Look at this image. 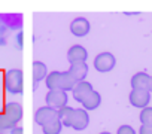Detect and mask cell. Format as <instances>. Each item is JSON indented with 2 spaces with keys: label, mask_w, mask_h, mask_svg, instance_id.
I'll return each instance as SVG.
<instances>
[{
  "label": "cell",
  "mask_w": 152,
  "mask_h": 134,
  "mask_svg": "<svg viewBox=\"0 0 152 134\" xmlns=\"http://www.w3.org/2000/svg\"><path fill=\"white\" fill-rule=\"evenodd\" d=\"M3 87L8 94H21L24 87V78L23 72L20 69H9L5 72L3 76Z\"/></svg>",
  "instance_id": "obj_1"
},
{
  "label": "cell",
  "mask_w": 152,
  "mask_h": 134,
  "mask_svg": "<svg viewBox=\"0 0 152 134\" xmlns=\"http://www.w3.org/2000/svg\"><path fill=\"white\" fill-rule=\"evenodd\" d=\"M88 124H90V115L85 109H73V113L69 119L67 127L76 131H82L88 127Z\"/></svg>",
  "instance_id": "obj_2"
},
{
  "label": "cell",
  "mask_w": 152,
  "mask_h": 134,
  "mask_svg": "<svg viewBox=\"0 0 152 134\" xmlns=\"http://www.w3.org/2000/svg\"><path fill=\"white\" fill-rule=\"evenodd\" d=\"M115 64H116V58L110 52H100L94 58V69L100 73H107L113 70Z\"/></svg>",
  "instance_id": "obj_3"
},
{
  "label": "cell",
  "mask_w": 152,
  "mask_h": 134,
  "mask_svg": "<svg viewBox=\"0 0 152 134\" xmlns=\"http://www.w3.org/2000/svg\"><path fill=\"white\" fill-rule=\"evenodd\" d=\"M67 92L61 91V90H54V91H48V94L45 95V101L48 107H52L55 110H60L61 107L67 106Z\"/></svg>",
  "instance_id": "obj_4"
},
{
  "label": "cell",
  "mask_w": 152,
  "mask_h": 134,
  "mask_svg": "<svg viewBox=\"0 0 152 134\" xmlns=\"http://www.w3.org/2000/svg\"><path fill=\"white\" fill-rule=\"evenodd\" d=\"M128 100L131 103V106L137 107V109H145L149 106L151 101V92L148 90H131Z\"/></svg>",
  "instance_id": "obj_5"
},
{
  "label": "cell",
  "mask_w": 152,
  "mask_h": 134,
  "mask_svg": "<svg viewBox=\"0 0 152 134\" xmlns=\"http://www.w3.org/2000/svg\"><path fill=\"white\" fill-rule=\"evenodd\" d=\"M58 118V110L52 109V107H48V106H43V107H39L34 113V122L40 127H43L45 124L54 121Z\"/></svg>",
  "instance_id": "obj_6"
},
{
  "label": "cell",
  "mask_w": 152,
  "mask_h": 134,
  "mask_svg": "<svg viewBox=\"0 0 152 134\" xmlns=\"http://www.w3.org/2000/svg\"><path fill=\"white\" fill-rule=\"evenodd\" d=\"M91 30V24L87 18L84 17H78V18H75L72 23H70V31L73 36L76 37H84L90 33Z\"/></svg>",
  "instance_id": "obj_7"
},
{
  "label": "cell",
  "mask_w": 152,
  "mask_h": 134,
  "mask_svg": "<svg viewBox=\"0 0 152 134\" xmlns=\"http://www.w3.org/2000/svg\"><path fill=\"white\" fill-rule=\"evenodd\" d=\"M87 58H88V51L82 45H72L67 51V61L70 64L87 63Z\"/></svg>",
  "instance_id": "obj_8"
},
{
  "label": "cell",
  "mask_w": 152,
  "mask_h": 134,
  "mask_svg": "<svg viewBox=\"0 0 152 134\" xmlns=\"http://www.w3.org/2000/svg\"><path fill=\"white\" fill-rule=\"evenodd\" d=\"M93 90H94V88H93V85H91L88 81H81V82L76 84L75 88L72 90V95H73V98H75L76 101L81 103Z\"/></svg>",
  "instance_id": "obj_9"
},
{
  "label": "cell",
  "mask_w": 152,
  "mask_h": 134,
  "mask_svg": "<svg viewBox=\"0 0 152 134\" xmlns=\"http://www.w3.org/2000/svg\"><path fill=\"white\" fill-rule=\"evenodd\" d=\"M3 113H5L9 119H12L14 122H17V124L23 119V107H21V104L17 103V101H9V103H6L5 107H3Z\"/></svg>",
  "instance_id": "obj_10"
},
{
  "label": "cell",
  "mask_w": 152,
  "mask_h": 134,
  "mask_svg": "<svg viewBox=\"0 0 152 134\" xmlns=\"http://www.w3.org/2000/svg\"><path fill=\"white\" fill-rule=\"evenodd\" d=\"M100 103H102V95H100V92L96 91V90H93V91L81 101L82 109H85L87 112H88V110H96V109L100 106Z\"/></svg>",
  "instance_id": "obj_11"
},
{
  "label": "cell",
  "mask_w": 152,
  "mask_h": 134,
  "mask_svg": "<svg viewBox=\"0 0 152 134\" xmlns=\"http://www.w3.org/2000/svg\"><path fill=\"white\" fill-rule=\"evenodd\" d=\"M69 72L72 73V76L75 78L76 82L85 81L87 75H88V64L87 63H76V64H70Z\"/></svg>",
  "instance_id": "obj_12"
},
{
  "label": "cell",
  "mask_w": 152,
  "mask_h": 134,
  "mask_svg": "<svg viewBox=\"0 0 152 134\" xmlns=\"http://www.w3.org/2000/svg\"><path fill=\"white\" fill-rule=\"evenodd\" d=\"M151 76L145 72H139L131 78V88L133 90H148L149 88Z\"/></svg>",
  "instance_id": "obj_13"
},
{
  "label": "cell",
  "mask_w": 152,
  "mask_h": 134,
  "mask_svg": "<svg viewBox=\"0 0 152 134\" xmlns=\"http://www.w3.org/2000/svg\"><path fill=\"white\" fill-rule=\"evenodd\" d=\"M48 76V69L42 61H34L33 63V82H34V88L37 87V84L43 79H46Z\"/></svg>",
  "instance_id": "obj_14"
},
{
  "label": "cell",
  "mask_w": 152,
  "mask_h": 134,
  "mask_svg": "<svg viewBox=\"0 0 152 134\" xmlns=\"http://www.w3.org/2000/svg\"><path fill=\"white\" fill-rule=\"evenodd\" d=\"M78 84L75 81V78L72 76V73L67 70V72H61V78H60V90L67 92V91H72L75 88V85Z\"/></svg>",
  "instance_id": "obj_15"
},
{
  "label": "cell",
  "mask_w": 152,
  "mask_h": 134,
  "mask_svg": "<svg viewBox=\"0 0 152 134\" xmlns=\"http://www.w3.org/2000/svg\"><path fill=\"white\" fill-rule=\"evenodd\" d=\"M60 78H61V72H51L48 73L45 82H46V88L48 91H54V90H60Z\"/></svg>",
  "instance_id": "obj_16"
},
{
  "label": "cell",
  "mask_w": 152,
  "mask_h": 134,
  "mask_svg": "<svg viewBox=\"0 0 152 134\" xmlns=\"http://www.w3.org/2000/svg\"><path fill=\"white\" fill-rule=\"evenodd\" d=\"M61 130H63V124H61V121L58 118L51 121V122H48V124H45L42 127L43 134H60Z\"/></svg>",
  "instance_id": "obj_17"
},
{
  "label": "cell",
  "mask_w": 152,
  "mask_h": 134,
  "mask_svg": "<svg viewBox=\"0 0 152 134\" xmlns=\"http://www.w3.org/2000/svg\"><path fill=\"white\" fill-rule=\"evenodd\" d=\"M17 127V122H14L12 119H9L5 113H0V133H5V131H11Z\"/></svg>",
  "instance_id": "obj_18"
},
{
  "label": "cell",
  "mask_w": 152,
  "mask_h": 134,
  "mask_svg": "<svg viewBox=\"0 0 152 134\" xmlns=\"http://www.w3.org/2000/svg\"><path fill=\"white\" fill-rule=\"evenodd\" d=\"M139 119H140L142 125H152V107L148 106V107L142 109L140 115H139Z\"/></svg>",
  "instance_id": "obj_19"
},
{
  "label": "cell",
  "mask_w": 152,
  "mask_h": 134,
  "mask_svg": "<svg viewBox=\"0 0 152 134\" xmlns=\"http://www.w3.org/2000/svg\"><path fill=\"white\" fill-rule=\"evenodd\" d=\"M116 134H137L136 130L131 127V125H121L118 130H116Z\"/></svg>",
  "instance_id": "obj_20"
},
{
  "label": "cell",
  "mask_w": 152,
  "mask_h": 134,
  "mask_svg": "<svg viewBox=\"0 0 152 134\" xmlns=\"http://www.w3.org/2000/svg\"><path fill=\"white\" fill-rule=\"evenodd\" d=\"M139 134H152V125H142L139 128Z\"/></svg>",
  "instance_id": "obj_21"
},
{
  "label": "cell",
  "mask_w": 152,
  "mask_h": 134,
  "mask_svg": "<svg viewBox=\"0 0 152 134\" xmlns=\"http://www.w3.org/2000/svg\"><path fill=\"white\" fill-rule=\"evenodd\" d=\"M9 134H23V128L21 127H15L14 130L9 131Z\"/></svg>",
  "instance_id": "obj_22"
},
{
  "label": "cell",
  "mask_w": 152,
  "mask_h": 134,
  "mask_svg": "<svg viewBox=\"0 0 152 134\" xmlns=\"http://www.w3.org/2000/svg\"><path fill=\"white\" fill-rule=\"evenodd\" d=\"M149 92H152V76H151V81H149V88H148Z\"/></svg>",
  "instance_id": "obj_23"
},
{
  "label": "cell",
  "mask_w": 152,
  "mask_h": 134,
  "mask_svg": "<svg viewBox=\"0 0 152 134\" xmlns=\"http://www.w3.org/2000/svg\"><path fill=\"white\" fill-rule=\"evenodd\" d=\"M100 134H110V133H107V131H103V133H100Z\"/></svg>",
  "instance_id": "obj_24"
},
{
  "label": "cell",
  "mask_w": 152,
  "mask_h": 134,
  "mask_svg": "<svg viewBox=\"0 0 152 134\" xmlns=\"http://www.w3.org/2000/svg\"><path fill=\"white\" fill-rule=\"evenodd\" d=\"M0 134H2V133H0Z\"/></svg>",
  "instance_id": "obj_25"
}]
</instances>
